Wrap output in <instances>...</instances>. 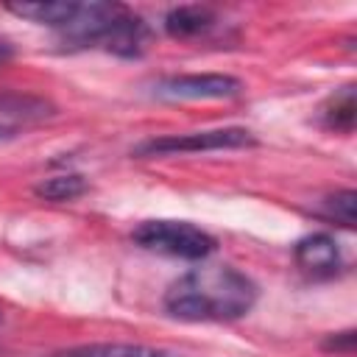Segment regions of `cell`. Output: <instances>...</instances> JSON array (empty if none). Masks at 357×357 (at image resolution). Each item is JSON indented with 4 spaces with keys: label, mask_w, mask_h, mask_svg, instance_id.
Segmentation results:
<instances>
[{
    "label": "cell",
    "mask_w": 357,
    "mask_h": 357,
    "mask_svg": "<svg viewBox=\"0 0 357 357\" xmlns=\"http://www.w3.org/2000/svg\"><path fill=\"white\" fill-rule=\"evenodd\" d=\"M0 114L6 117H22V120H42L53 114V106L42 98L33 95H20V92H6L0 95Z\"/></svg>",
    "instance_id": "cell-12"
},
{
    "label": "cell",
    "mask_w": 357,
    "mask_h": 357,
    "mask_svg": "<svg viewBox=\"0 0 357 357\" xmlns=\"http://www.w3.org/2000/svg\"><path fill=\"white\" fill-rule=\"evenodd\" d=\"M243 84L223 73H195V75H167L153 84L159 100H226L240 95Z\"/></svg>",
    "instance_id": "cell-4"
},
{
    "label": "cell",
    "mask_w": 357,
    "mask_h": 357,
    "mask_svg": "<svg viewBox=\"0 0 357 357\" xmlns=\"http://www.w3.org/2000/svg\"><path fill=\"white\" fill-rule=\"evenodd\" d=\"M11 134H14V131H11V128H8V126H0V139H8V137H11Z\"/></svg>",
    "instance_id": "cell-16"
},
{
    "label": "cell",
    "mask_w": 357,
    "mask_h": 357,
    "mask_svg": "<svg viewBox=\"0 0 357 357\" xmlns=\"http://www.w3.org/2000/svg\"><path fill=\"white\" fill-rule=\"evenodd\" d=\"M354 340H357L354 329H346V332L329 335V337L324 340V349H326V351H343V354H351V351H354Z\"/></svg>",
    "instance_id": "cell-14"
},
{
    "label": "cell",
    "mask_w": 357,
    "mask_h": 357,
    "mask_svg": "<svg viewBox=\"0 0 357 357\" xmlns=\"http://www.w3.org/2000/svg\"><path fill=\"white\" fill-rule=\"evenodd\" d=\"M354 212H357V192L354 190H340L335 195H326L324 204H321V215L346 226V229L354 226V220H357Z\"/></svg>",
    "instance_id": "cell-13"
},
{
    "label": "cell",
    "mask_w": 357,
    "mask_h": 357,
    "mask_svg": "<svg viewBox=\"0 0 357 357\" xmlns=\"http://www.w3.org/2000/svg\"><path fill=\"white\" fill-rule=\"evenodd\" d=\"M8 11L36 25H50L61 31L75 17L78 3H17V6H8Z\"/></svg>",
    "instance_id": "cell-9"
},
{
    "label": "cell",
    "mask_w": 357,
    "mask_h": 357,
    "mask_svg": "<svg viewBox=\"0 0 357 357\" xmlns=\"http://www.w3.org/2000/svg\"><path fill=\"white\" fill-rule=\"evenodd\" d=\"M254 134L240 126L226 128H206V131H190V134H167L153 137L142 145H137V156H176V153H206V151H231V148H248L254 145Z\"/></svg>",
    "instance_id": "cell-3"
},
{
    "label": "cell",
    "mask_w": 357,
    "mask_h": 357,
    "mask_svg": "<svg viewBox=\"0 0 357 357\" xmlns=\"http://www.w3.org/2000/svg\"><path fill=\"white\" fill-rule=\"evenodd\" d=\"M148 39H151L148 22L139 14H134V11H128L123 6L120 14L100 33V39H98L95 47H100L106 53H114V56H123V59H137L148 47Z\"/></svg>",
    "instance_id": "cell-5"
},
{
    "label": "cell",
    "mask_w": 357,
    "mask_h": 357,
    "mask_svg": "<svg viewBox=\"0 0 357 357\" xmlns=\"http://www.w3.org/2000/svg\"><path fill=\"white\" fill-rule=\"evenodd\" d=\"M257 284L234 265H198L165 290V310L178 321H237L251 312Z\"/></svg>",
    "instance_id": "cell-1"
},
{
    "label": "cell",
    "mask_w": 357,
    "mask_h": 357,
    "mask_svg": "<svg viewBox=\"0 0 357 357\" xmlns=\"http://www.w3.org/2000/svg\"><path fill=\"white\" fill-rule=\"evenodd\" d=\"M11 56H14V47H11V42H8V39H0V64H6Z\"/></svg>",
    "instance_id": "cell-15"
},
{
    "label": "cell",
    "mask_w": 357,
    "mask_h": 357,
    "mask_svg": "<svg viewBox=\"0 0 357 357\" xmlns=\"http://www.w3.org/2000/svg\"><path fill=\"white\" fill-rule=\"evenodd\" d=\"M36 198L42 201H53V204H64V201H75L86 192V178L81 173H59L50 178H42L33 187Z\"/></svg>",
    "instance_id": "cell-11"
},
{
    "label": "cell",
    "mask_w": 357,
    "mask_h": 357,
    "mask_svg": "<svg viewBox=\"0 0 357 357\" xmlns=\"http://www.w3.org/2000/svg\"><path fill=\"white\" fill-rule=\"evenodd\" d=\"M215 25V11L209 6H176L165 14V31L173 39H192Z\"/></svg>",
    "instance_id": "cell-8"
},
{
    "label": "cell",
    "mask_w": 357,
    "mask_h": 357,
    "mask_svg": "<svg viewBox=\"0 0 357 357\" xmlns=\"http://www.w3.org/2000/svg\"><path fill=\"white\" fill-rule=\"evenodd\" d=\"M293 259L296 265L312 276V279H332L335 273H340L343 268V257H340V245L332 234L326 231H315L301 237L293 245Z\"/></svg>",
    "instance_id": "cell-6"
},
{
    "label": "cell",
    "mask_w": 357,
    "mask_h": 357,
    "mask_svg": "<svg viewBox=\"0 0 357 357\" xmlns=\"http://www.w3.org/2000/svg\"><path fill=\"white\" fill-rule=\"evenodd\" d=\"M0 321H3V312H0Z\"/></svg>",
    "instance_id": "cell-17"
},
{
    "label": "cell",
    "mask_w": 357,
    "mask_h": 357,
    "mask_svg": "<svg viewBox=\"0 0 357 357\" xmlns=\"http://www.w3.org/2000/svg\"><path fill=\"white\" fill-rule=\"evenodd\" d=\"M131 237L145 251L178 259H206L218 248V240L190 220H145L131 231Z\"/></svg>",
    "instance_id": "cell-2"
},
{
    "label": "cell",
    "mask_w": 357,
    "mask_h": 357,
    "mask_svg": "<svg viewBox=\"0 0 357 357\" xmlns=\"http://www.w3.org/2000/svg\"><path fill=\"white\" fill-rule=\"evenodd\" d=\"M321 120L329 131H337V134H351L354 128V86H343L340 92H335L324 109H321Z\"/></svg>",
    "instance_id": "cell-10"
},
{
    "label": "cell",
    "mask_w": 357,
    "mask_h": 357,
    "mask_svg": "<svg viewBox=\"0 0 357 357\" xmlns=\"http://www.w3.org/2000/svg\"><path fill=\"white\" fill-rule=\"evenodd\" d=\"M50 357H181V354L173 349L148 346V343H84V346L56 351Z\"/></svg>",
    "instance_id": "cell-7"
}]
</instances>
